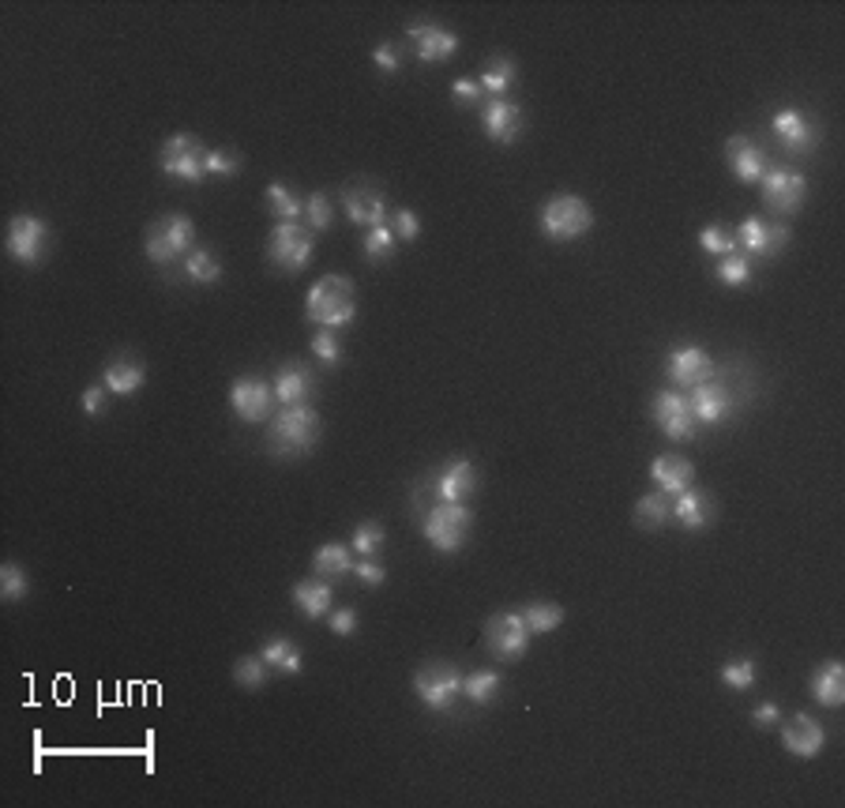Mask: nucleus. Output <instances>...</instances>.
<instances>
[{
  "label": "nucleus",
  "mask_w": 845,
  "mask_h": 808,
  "mask_svg": "<svg viewBox=\"0 0 845 808\" xmlns=\"http://www.w3.org/2000/svg\"><path fill=\"white\" fill-rule=\"evenodd\" d=\"M143 249L151 256V264L166 275V282H180L185 279V260L188 252L196 249V223L180 211H169V215L154 218L143 233Z\"/></svg>",
  "instance_id": "1"
},
{
  "label": "nucleus",
  "mask_w": 845,
  "mask_h": 808,
  "mask_svg": "<svg viewBox=\"0 0 845 808\" xmlns=\"http://www.w3.org/2000/svg\"><path fill=\"white\" fill-rule=\"evenodd\" d=\"M319 432H324V421L312 406H278L267 429V455L282 463L305 459L319 444Z\"/></svg>",
  "instance_id": "2"
},
{
  "label": "nucleus",
  "mask_w": 845,
  "mask_h": 808,
  "mask_svg": "<svg viewBox=\"0 0 845 808\" xmlns=\"http://www.w3.org/2000/svg\"><path fill=\"white\" fill-rule=\"evenodd\" d=\"M305 320L327 331H342L357 320V290L350 275H324L305 298Z\"/></svg>",
  "instance_id": "3"
},
{
  "label": "nucleus",
  "mask_w": 845,
  "mask_h": 808,
  "mask_svg": "<svg viewBox=\"0 0 845 808\" xmlns=\"http://www.w3.org/2000/svg\"><path fill=\"white\" fill-rule=\"evenodd\" d=\"M421 534L425 542L437 553H458L470 542L474 530V508L470 504H447V501H432V508L421 519Z\"/></svg>",
  "instance_id": "4"
},
{
  "label": "nucleus",
  "mask_w": 845,
  "mask_h": 808,
  "mask_svg": "<svg viewBox=\"0 0 845 808\" xmlns=\"http://www.w3.org/2000/svg\"><path fill=\"white\" fill-rule=\"evenodd\" d=\"M538 218H541V233L556 244L579 241L594 230V211H590V203L576 192H556L553 200H545V207H541Z\"/></svg>",
  "instance_id": "5"
},
{
  "label": "nucleus",
  "mask_w": 845,
  "mask_h": 808,
  "mask_svg": "<svg viewBox=\"0 0 845 808\" xmlns=\"http://www.w3.org/2000/svg\"><path fill=\"white\" fill-rule=\"evenodd\" d=\"M744 403H748V399L741 395V388H736L733 380H726V373H718V369H714L710 380L695 383V388L688 391V406H692L699 426H721V421L733 418Z\"/></svg>",
  "instance_id": "6"
},
{
  "label": "nucleus",
  "mask_w": 845,
  "mask_h": 808,
  "mask_svg": "<svg viewBox=\"0 0 845 808\" xmlns=\"http://www.w3.org/2000/svg\"><path fill=\"white\" fill-rule=\"evenodd\" d=\"M414 696L421 699V707H429L432 715H451L463 696V669L451 662H425L414 669Z\"/></svg>",
  "instance_id": "7"
},
{
  "label": "nucleus",
  "mask_w": 845,
  "mask_h": 808,
  "mask_svg": "<svg viewBox=\"0 0 845 808\" xmlns=\"http://www.w3.org/2000/svg\"><path fill=\"white\" fill-rule=\"evenodd\" d=\"M207 151L200 136L192 132H177L159 147V169L169 181L180 185H203L207 181Z\"/></svg>",
  "instance_id": "8"
},
{
  "label": "nucleus",
  "mask_w": 845,
  "mask_h": 808,
  "mask_svg": "<svg viewBox=\"0 0 845 808\" xmlns=\"http://www.w3.org/2000/svg\"><path fill=\"white\" fill-rule=\"evenodd\" d=\"M316 256V233L305 223H275L267 238V260L270 267H278L282 275L305 272Z\"/></svg>",
  "instance_id": "9"
},
{
  "label": "nucleus",
  "mask_w": 845,
  "mask_h": 808,
  "mask_svg": "<svg viewBox=\"0 0 845 808\" xmlns=\"http://www.w3.org/2000/svg\"><path fill=\"white\" fill-rule=\"evenodd\" d=\"M49 249H53V230L42 215H12L4 233V252L15 260L20 267H42Z\"/></svg>",
  "instance_id": "10"
},
{
  "label": "nucleus",
  "mask_w": 845,
  "mask_h": 808,
  "mask_svg": "<svg viewBox=\"0 0 845 808\" xmlns=\"http://www.w3.org/2000/svg\"><path fill=\"white\" fill-rule=\"evenodd\" d=\"M759 195H762V207H767L770 215H778V223H785V218L797 215L804 207V200H808V177H804L800 169L774 166V162H770L767 174L759 177Z\"/></svg>",
  "instance_id": "11"
},
{
  "label": "nucleus",
  "mask_w": 845,
  "mask_h": 808,
  "mask_svg": "<svg viewBox=\"0 0 845 808\" xmlns=\"http://www.w3.org/2000/svg\"><path fill=\"white\" fill-rule=\"evenodd\" d=\"M770 132H774V140L785 147L790 159H808V154H816L819 143H823V125H819L808 110H797V105L778 110L774 117H770Z\"/></svg>",
  "instance_id": "12"
},
{
  "label": "nucleus",
  "mask_w": 845,
  "mask_h": 808,
  "mask_svg": "<svg viewBox=\"0 0 845 808\" xmlns=\"http://www.w3.org/2000/svg\"><path fill=\"white\" fill-rule=\"evenodd\" d=\"M275 383L264 377H237L229 383V411H234L237 421L244 426H260V421L275 418Z\"/></svg>",
  "instance_id": "13"
},
{
  "label": "nucleus",
  "mask_w": 845,
  "mask_h": 808,
  "mask_svg": "<svg viewBox=\"0 0 845 808\" xmlns=\"http://www.w3.org/2000/svg\"><path fill=\"white\" fill-rule=\"evenodd\" d=\"M485 647L496 662H519L530 647V628L519 609H500L485 620Z\"/></svg>",
  "instance_id": "14"
},
{
  "label": "nucleus",
  "mask_w": 845,
  "mask_h": 808,
  "mask_svg": "<svg viewBox=\"0 0 845 808\" xmlns=\"http://www.w3.org/2000/svg\"><path fill=\"white\" fill-rule=\"evenodd\" d=\"M736 249L744 256H756V260H778L785 249H790L793 233L785 223H770V218H759V215H748L741 226H736Z\"/></svg>",
  "instance_id": "15"
},
{
  "label": "nucleus",
  "mask_w": 845,
  "mask_h": 808,
  "mask_svg": "<svg viewBox=\"0 0 845 808\" xmlns=\"http://www.w3.org/2000/svg\"><path fill=\"white\" fill-rule=\"evenodd\" d=\"M651 418H654V426L666 432L669 440H677V444H688V440L699 437V421H695L692 406H688V395L677 388H661L658 395L651 399Z\"/></svg>",
  "instance_id": "16"
},
{
  "label": "nucleus",
  "mask_w": 845,
  "mask_h": 808,
  "mask_svg": "<svg viewBox=\"0 0 845 808\" xmlns=\"http://www.w3.org/2000/svg\"><path fill=\"white\" fill-rule=\"evenodd\" d=\"M342 211L354 226H365V230H376V226H391V211L388 200H383V189L376 181H350L346 189L339 192Z\"/></svg>",
  "instance_id": "17"
},
{
  "label": "nucleus",
  "mask_w": 845,
  "mask_h": 808,
  "mask_svg": "<svg viewBox=\"0 0 845 808\" xmlns=\"http://www.w3.org/2000/svg\"><path fill=\"white\" fill-rule=\"evenodd\" d=\"M425 489L432 493V501L470 504V496L478 493V467L470 455H455L440 467V475L425 478Z\"/></svg>",
  "instance_id": "18"
},
{
  "label": "nucleus",
  "mask_w": 845,
  "mask_h": 808,
  "mask_svg": "<svg viewBox=\"0 0 845 808\" xmlns=\"http://www.w3.org/2000/svg\"><path fill=\"white\" fill-rule=\"evenodd\" d=\"M714 369H718L714 357L703 346H695V342H680V346H672L666 357V377L677 391H692L695 383L710 380Z\"/></svg>",
  "instance_id": "19"
},
{
  "label": "nucleus",
  "mask_w": 845,
  "mask_h": 808,
  "mask_svg": "<svg viewBox=\"0 0 845 808\" xmlns=\"http://www.w3.org/2000/svg\"><path fill=\"white\" fill-rule=\"evenodd\" d=\"M481 128H485L492 143L515 147L522 140V132H527V113L512 98H489L485 110H481Z\"/></svg>",
  "instance_id": "20"
},
{
  "label": "nucleus",
  "mask_w": 845,
  "mask_h": 808,
  "mask_svg": "<svg viewBox=\"0 0 845 808\" xmlns=\"http://www.w3.org/2000/svg\"><path fill=\"white\" fill-rule=\"evenodd\" d=\"M406 38H409V46H414L417 61H425V64H444L458 53V35H451L447 27H440V23H432V20L409 23Z\"/></svg>",
  "instance_id": "21"
},
{
  "label": "nucleus",
  "mask_w": 845,
  "mask_h": 808,
  "mask_svg": "<svg viewBox=\"0 0 845 808\" xmlns=\"http://www.w3.org/2000/svg\"><path fill=\"white\" fill-rule=\"evenodd\" d=\"M726 162L729 169L736 174V181L744 185H759V177L767 174L770 159H767V147L752 140L748 132H733L726 140Z\"/></svg>",
  "instance_id": "22"
},
{
  "label": "nucleus",
  "mask_w": 845,
  "mask_h": 808,
  "mask_svg": "<svg viewBox=\"0 0 845 808\" xmlns=\"http://www.w3.org/2000/svg\"><path fill=\"white\" fill-rule=\"evenodd\" d=\"M316 395V373L305 362H282L275 373V399L278 406H308Z\"/></svg>",
  "instance_id": "23"
},
{
  "label": "nucleus",
  "mask_w": 845,
  "mask_h": 808,
  "mask_svg": "<svg viewBox=\"0 0 845 808\" xmlns=\"http://www.w3.org/2000/svg\"><path fill=\"white\" fill-rule=\"evenodd\" d=\"M102 383L110 388V395H136L139 388L147 383V365L143 357H136L133 350H125V354H113L110 362L102 365Z\"/></svg>",
  "instance_id": "24"
},
{
  "label": "nucleus",
  "mask_w": 845,
  "mask_h": 808,
  "mask_svg": "<svg viewBox=\"0 0 845 808\" xmlns=\"http://www.w3.org/2000/svg\"><path fill=\"white\" fill-rule=\"evenodd\" d=\"M782 745H785V753H793L797 760H816V756L827 748L823 722H816L811 715H793L790 725L782 730Z\"/></svg>",
  "instance_id": "25"
},
{
  "label": "nucleus",
  "mask_w": 845,
  "mask_h": 808,
  "mask_svg": "<svg viewBox=\"0 0 845 808\" xmlns=\"http://www.w3.org/2000/svg\"><path fill=\"white\" fill-rule=\"evenodd\" d=\"M714 496L707 493V489H684L680 496H672V519H677L684 530H692V534H699V530H707L714 523Z\"/></svg>",
  "instance_id": "26"
},
{
  "label": "nucleus",
  "mask_w": 845,
  "mask_h": 808,
  "mask_svg": "<svg viewBox=\"0 0 845 808\" xmlns=\"http://www.w3.org/2000/svg\"><path fill=\"white\" fill-rule=\"evenodd\" d=\"M651 478L666 496H680L684 489L695 485V467H692V459H684V455H654Z\"/></svg>",
  "instance_id": "27"
},
{
  "label": "nucleus",
  "mask_w": 845,
  "mask_h": 808,
  "mask_svg": "<svg viewBox=\"0 0 845 808\" xmlns=\"http://www.w3.org/2000/svg\"><path fill=\"white\" fill-rule=\"evenodd\" d=\"M357 553L342 542H324L316 553H312V576L327 579V583H342L346 576H354Z\"/></svg>",
  "instance_id": "28"
},
{
  "label": "nucleus",
  "mask_w": 845,
  "mask_h": 808,
  "mask_svg": "<svg viewBox=\"0 0 845 808\" xmlns=\"http://www.w3.org/2000/svg\"><path fill=\"white\" fill-rule=\"evenodd\" d=\"M808 692L816 696L819 707L838 711V707L845 704V666L838 662V658L816 666V673H811V681H808Z\"/></svg>",
  "instance_id": "29"
},
{
  "label": "nucleus",
  "mask_w": 845,
  "mask_h": 808,
  "mask_svg": "<svg viewBox=\"0 0 845 808\" xmlns=\"http://www.w3.org/2000/svg\"><path fill=\"white\" fill-rule=\"evenodd\" d=\"M293 606L301 609L308 620H319L331 614L335 606V583H327V579H301V583H293Z\"/></svg>",
  "instance_id": "30"
},
{
  "label": "nucleus",
  "mask_w": 845,
  "mask_h": 808,
  "mask_svg": "<svg viewBox=\"0 0 845 808\" xmlns=\"http://www.w3.org/2000/svg\"><path fill=\"white\" fill-rule=\"evenodd\" d=\"M260 655H264V662L275 669V673H286V677H298L301 669H305V658H301V647L290 640V635H270V640H264V647H260Z\"/></svg>",
  "instance_id": "31"
},
{
  "label": "nucleus",
  "mask_w": 845,
  "mask_h": 808,
  "mask_svg": "<svg viewBox=\"0 0 845 808\" xmlns=\"http://www.w3.org/2000/svg\"><path fill=\"white\" fill-rule=\"evenodd\" d=\"M478 84H481V91L492 98H507V91H515V84H519V64L504 53L492 56L485 64V72L478 76Z\"/></svg>",
  "instance_id": "32"
},
{
  "label": "nucleus",
  "mask_w": 845,
  "mask_h": 808,
  "mask_svg": "<svg viewBox=\"0 0 845 808\" xmlns=\"http://www.w3.org/2000/svg\"><path fill=\"white\" fill-rule=\"evenodd\" d=\"M267 211L278 218V223H305V195H301L293 185H267Z\"/></svg>",
  "instance_id": "33"
},
{
  "label": "nucleus",
  "mask_w": 845,
  "mask_h": 808,
  "mask_svg": "<svg viewBox=\"0 0 845 808\" xmlns=\"http://www.w3.org/2000/svg\"><path fill=\"white\" fill-rule=\"evenodd\" d=\"M185 279L192 286H218L223 282V260L215 256V249H203L196 244L185 260Z\"/></svg>",
  "instance_id": "34"
},
{
  "label": "nucleus",
  "mask_w": 845,
  "mask_h": 808,
  "mask_svg": "<svg viewBox=\"0 0 845 808\" xmlns=\"http://www.w3.org/2000/svg\"><path fill=\"white\" fill-rule=\"evenodd\" d=\"M504 689V677L496 669H474V673L463 677V696L470 699L474 707H492Z\"/></svg>",
  "instance_id": "35"
},
{
  "label": "nucleus",
  "mask_w": 845,
  "mask_h": 808,
  "mask_svg": "<svg viewBox=\"0 0 845 808\" xmlns=\"http://www.w3.org/2000/svg\"><path fill=\"white\" fill-rule=\"evenodd\" d=\"M635 523L643 530H661L672 523V496H666L661 489H654V493L639 496L635 504Z\"/></svg>",
  "instance_id": "36"
},
{
  "label": "nucleus",
  "mask_w": 845,
  "mask_h": 808,
  "mask_svg": "<svg viewBox=\"0 0 845 808\" xmlns=\"http://www.w3.org/2000/svg\"><path fill=\"white\" fill-rule=\"evenodd\" d=\"M270 677H275V669L264 662V655H241L234 662V684H237V689H244V692L264 689Z\"/></svg>",
  "instance_id": "37"
},
{
  "label": "nucleus",
  "mask_w": 845,
  "mask_h": 808,
  "mask_svg": "<svg viewBox=\"0 0 845 808\" xmlns=\"http://www.w3.org/2000/svg\"><path fill=\"white\" fill-rule=\"evenodd\" d=\"M519 614H522V620H527L530 635L556 632V628L564 624V606H556V602H527Z\"/></svg>",
  "instance_id": "38"
},
{
  "label": "nucleus",
  "mask_w": 845,
  "mask_h": 808,
  "mask_svg": "<svg viewBox=\"0 0 845 808\" xmlns=\"http://www.w3.org/2000/svg\"><path fill=\"white\" fill-rule=\"evenodd\" d=\"M383 545H388V530H383L380 519H365V523L354 527V538H350V550L357 557H380Z\"/></svg>",
  "instance_id": "39"
},
{
  "label": "nucleus",
  "mask_w": 845,
  "mask_h": 808,
  "mask_svg": "<svg viewBox=\"0 0 845 808\" xmlns=\"http://www.w3.org/2000/svg\"><path fill=\"white\" fill-rule=\"evenodd\" d=\"M395 230L391 226H376V230H365V238H361V252H365L368 264H388L391 256H395Z\"/></svg>",
  "instance_id": "40"
},
{
  "label": "nucleus",
  "mask_w": 845,
  "mask_h": 808,
  "mask_svg": "<svg viewBox=\"0 0 845 808\" xmlns=\"http://www.w3.org/2000/svg\"><path fill=\"white\" fill-rule=\"evenodd\" d=\"M308 350H312V357H316V362L324 365L327 373L339 369V365H342V339H339V331L319 328L316 334H312Z\"/></svg>",
  "instance_id": "41"
},
{
  "label": "nucleus",
  "mask_w": 845,
  "mask_h": 808,
  "mask_svg": "<svg viewBox=\"0 0 845 808\" xmlns=\"http://www.w3.org/2000/svg\"><path fill=\"white\" fill-rule=\"evenodd\" d=\"M714 275H718V282H726V286H733V290H741V286L752 282V260L744 256V252L721 256L718 264H714Z\"/></svg>",
  "instance_id": "42"
},
{
  "label": "nucleus",
  "mask_w": 845,
  "mask_h": 808,
  "mask_svg": "<svg viewBox=\"0 0 845 808\" xmlns=\"http://www.w3.org/2000/svg\"><path fill=\"white\" fill-rule=\"evenodd\" d=\"M30 594V576L23 565H15V560H8L4 568H0V598L4 602H23Z\"/></svg>",
  "instance_id": "43"
},
{
  "label": "nucleus",
  "mask_w": 845,
  "mask_h": 808,
  "mask_svg": "<svg viewBox=\"0 0 845 808\" xmlns=\"http://www.w3.org/2000/svg\"><path fill=\"white\" fill-rule=\"evenodd\" d=\"M699 249L707 252V256H714V260L733 256V252H741V249H736V238H733V233H729L721 223H707V226H703V233H699Z\"/></svg>",
  "instance_id": "44"
},
{
  "label": "nucleus",
  "mask_w": 845,
  "mask_h": 808,
  "mask_svg": "<svg viewBox=\"0 0 845 808\" xmlns=\"http://www.w3.org/2000/svg\"><path fill=\"white\" fill-rule=\"evenodd\" d=\"M759 681V666L756 658H736V662H726L721 666V684L733 692H748L752 684Z\"/></svg>",
  "instance_id": "45"
},
{
  "label": "nucleus",
  "mask_w": 845,
  "mask_h": 808,
  "mask_svg": "<svg viewBox=\"0 0 845 808\" xmlns=\"http://www.w3.org/2000/svg\"><path fill=\"white\" fill-rule=\"evenodd\" d=\"M335 223V207H331V195L327 192H312L305 195V226L312 233H324L331 230Z\"/></svg>",
  "instance_id": "46"
},
{
  "label": "nucleus",
  "mask_w": 845,
  "mask_h": 808,
  "mask_svg": "<svg viewBox=\"0 0 845 808\" xmlns=\"http://www.w3.org/2000/svg\"><path fill=\"white\" fill-rule=\"evenodd\" d=\"M244 169V159L226 147H211L207 151V177H237Z\"/></svg>",
  "instance_id": "47"
},
{
  "label": "nucleus",
  "mask_w": 845,
  "mask_h": 808,
  "mask_svg": "<svg viewBox=\"0 0 845 808\" xmlns=\"http://www.w3.org/2000/svg\"><path fill=\"white\" fill-rule=\"evenodd\" d=\"M373 64L383 72V76H395V72H402V64H406V49L399 42H391V38H383V42L373 49Z\"/></svg>",
  "instance_id": "48"
},
{
  "label": "nucleus",
  "mask_w": 845,
  "mask_h": 808,
  "mask_svg": "<svg viewBox=\"0 0 845 808\" xmlns=\"http://www.w3.org/2000/svg\"><path fill=\"white\" fill-rule=\"evenodd\" d=\"M451 98H455V105L470 110V105H481V102H485V91H481L478 79H455V84H451Z\"/></svg>",
  "instance_id": "49"
},
{
  "label": "nucleus",
  "mask_w": 845,
  "mask_h": 808,
  "mask_svg": "<svg viewBox=\"0 0 845 808\" xmlns=\"http://www.w3.org/2000/svg\"><path fill=\"white\" fill-rule=\"evenodd\" d=\"M391 226H395V238L399 241H417V238H421V218H417L409 207H399L395 215H391Z\"/></svg>",
  "instance_id": "50"
},
{
  "label": "nucleus",
  "mask_w": 845,
  "mask_h": 808,
  "mask_svg": "<svg viewBox=\"0 0 845 808\" xmlns=\"http://www.w3.org/2000/svg\"><path fill=\"white\" fill-rule=\"evenodd\" d=\"M354 576L361 579V586H383V579H388V568H383L376 557H357Z\"/></svg>",
  "instance_id": "51"
},
{
  "label": "nucleus",
  "mask_w": 845,
  "mask_h": 808,
  "mask_svg": "<svg viewBox=\"0 0 845 808\" xmlns=\"http://www.w3.org/2000/svg\"><path fill=\"white\" fill-rule=\"evenodd\" d=\"M105 395H110V388H105V383H90V388L84 391L79 406H84L87 418H102V414H105Z\"/></svg>",
  "instance_id": "52"
},
{
  "label": "nucleus",
  "mask_w": 845,
  "mask_h": 808,
  "mask_svg": "<svg viewBox=\"0 0 845 808\" xmlns=\"http://www.w3.org/2000/svg\"><path fill=\"white\" fill-rule=\"evenodd\" d=\"M782 722V707L774 704V699H762L759 707H752V725H759V730H770V725Z\"/></svg>",
  "instance_id": "53"
},
{
  "label": "nucleus",
  "mask_w": 845,
  "mask_h": 808,
  "mask_svg": "<svg viewBox=\"0 0 845 808\" xmlns=\"http://www.w3.org/2000/svg\"><path fill=\"white\" fill-rule=\"evenodd\" d=\"M327 620H331V632L335 635H354L357 632V614L350 606L335 609V614H327Z\"/></svg>",
  "instance_id": "54"
}]
</instances>
